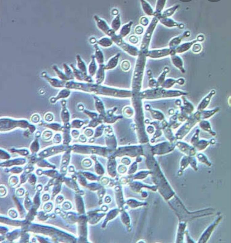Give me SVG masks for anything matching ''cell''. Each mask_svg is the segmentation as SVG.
Instances as JSON below:
<instances>
[{"mask_svg": "<svg viewBox=\"0 0 231 243\" xmlns=\"http://www.w3.org/2000/svg\"><path fill=\"white\" fill-rule=\"evenodd\" d=\"M108 36L111 37L113 42L130 55L134 56H138L139 55L140 50L136 47L125 42L119 35H117L116 34L114 30L112 29Z\"/></svg>", "mask_w": 231, "mask_h": 243, "instance_id": "6da1fadb", "label": "cell"}, {"mask_svg": "<svg viewBox=\"0 0 231 243\" xmlns=\"http://www.w3.org/2000/svg\"><path fill=\"white\" fill-rule=\"evenodd\" d=\"M158 18L154 17L153 18L149 26L147 27L144 33L141 43L140 51L145 54L148 51L151 40L153 34L158 22Z\"/></svg>", "mask_w": 231, "mask_h": 243, "instance_id": "7a4b0ae2", "label": "cell"}, {"mask_svg": "<svg viewBox=\"0 0 231 243\" xmlns=\"http://www.w3.org/2000/svg\"><path fill=\"white\" fill-rule=\"evenodd\" d=\"M1 130L2 131L11 130L17 127L26 128L34 126L29 125V123L25 120L16 121L7 119H1Z\"/></svg>", "mask_w": 231, "mask_h": 243, "instance_id": "3957f363", "label": "cell"}, {"mask_svg": "<svg viewBox=\"0 0 231 243\" xmlns=\"http://www.w3.org/2000/svg\"><path fill=\"white\" fill-rule=\"evenodd\" d=\"M172 50L170 49L148 50L145 54L147 57L153 58H158L166 56L171 54Z\"/></svg>", "mask_w": 231, "mask_h": 243, "instance_id": "277c9868", "label": "cell"}, {"mask_svg": "<svg viewBox=\"0 0 231 243\" xmlns=\"http://www.w3.org/2000/svg\"><path fill=\"white\" fill-rule=\"evenodd\" d=\"M94 18L96 21L98 28L104 33L107 35L111 28H110L106 22L96 15L94 16Z\"/></svg>", "mask_w": 231, "mask_h": 243, "instance_id": "5b68a950", "label": "cell"}, {"mask_svg": "<svg viewBox=\"0 0 231 243\" xmlns=\"http://www.w3.org/2000/svg\"><path fill=\"white\" fill-rule=\"evenodd\" d=\"M133 22L130 21L124 25L121 28L120 32V36L122 38L126 37L130 33Z\"/></svg>", "mask_w": 231, "mask_h": 243, "instance_id": "8992f818", "label": "cell"}, {"mask_svg": "<svg viewBox=\"0 0 231 243\" xmlns=\"http://www.w3.org/2000/svg\"><path fill=\"white\" fill-rule=\"evenodd\" d=\"M140 2L144 13L150 16H153L154 12L149 3L145 0H140Z\"/></svg>", "mask_w": 231, "mask_h": 243, "instance_id": "52a82bcc", "label": "cell"}, {"mask_svg": "<svg viewBox=\"0 0 231 243\" xmlns=\"http://www.w3.org/2000/svg\"><path fill=\"white\" fill-rule=\"evenodd\" d=\"M166 1H158L157 2L156 11L154 12L153 16L158 18L162 16L161 12L165 6Z\"/></svg>", "mask_w": 231, "mask_h": 243, "instance_id": "ba28073f", "label": "cell"}, {"mask_svg": "<svg viewBox=\"0 0 231 243\" xmlns=\"http://www.w3.org/2000/svg\"><path fill=\"white\" fill-rule=\"evenodd\" d=\"M120 56V53H118L113 57L108 62L107 65L104 67L105 69L108 70L115 68L118 64Z\"/></svg>", "mask_w": 231, "mask_h": 243, "instance_id": "9c48e42d", "label": "cell"}, {"mask_svg": "<svg viewBox=\"0 0 231 243\" xmlns=\"http://www.w3.org/2000/svg\"><path fill=\"white\" fill-rule=\"evenodd\" d=\"M94 46L96 50L95 57L99 64H102L104 61L103 53L97 44H95Z\"/></svg>", "mask_w": 231, "mask_h": 243, "instance_id": "30bf717a", "label": "cell"}, {"mask_svg": "<svg viewBox=\"0 0 231 243\" xmlns=\"http://www.w3.org/2000/svg\"><path fill=\"white\" fill-rule=\"evenodd\" d=\"M162 24L169 27H172L178 26L177 23L172 19L167 18H164L161 17L158 18Z\"/></svg>", "mask_w": 231, "mask_h": 243, "instance_id": "8fae6325", "label": "cell"}, {"mask_svg": "<svg viewBox=\"0 0 231 243\" xmlns=\"http://www.w3.org/2000/svg\"><path fill=\"white\" fill-rule=\"evenodd\" d=\"M121 24L120 15V14H117L112 22L111 29L116 32L120 29Z\"/></svg>", "mask_w": 231, "mask_h": 243, "instance_id": "7c38bea8", "label": "cell"}, {"mask_svg": "<svg viewBox=\"0 0 231 243\" xmlns=\"http://www.w3.org/2000/svg\"><path fill=\"white\" fill-rule=\"evenodd\" d=\"M97 44L104 47H109L113 44V42L111 38L104 37L101 38L97 42Z\"/></svg>", "mask_w": 231, "mask_h": 243, "instance_id": "4fadbf2b", "label": "cell"}, {"mask_svg": "<svg viewBox=\"0 0 231 243\" xmlns=\"http://www.w3.org/2000/svg\"><path fill=\"white\" fill-rule=\"evenodd\" d=\"M95 58V56H93L91 62L89 66V72L90 75L92 76L95 75L97 70V66Z\"/></svg>", "mask_w": 231, "mask_h": 243, "instance_id": "5bb4252c", "label": "cell"}, {"mask_svg": "<svg viewBox=\"0 0 231 243\" xmlns=\"http://www.w3.org/2000/svg\"><path fill=\"white\" fill-rule=\"evenodd\" d=\"M178 6H175L164 11L162 14V17L164 18H167L173 15L176 10L178 8Z\"/></svg>", "mask_w": 231, "mask_h": 243, "instance_id": "9a60e30c", "label": "cell"}, {"mask_svg": "<svg viewBox=\"0 0 231 243\" xmlns=\"http://www.w3.org/2000/svg\"><path fill=\"white\" fill-rule=\"evenodd\" d=\"M78 67L85 75L87 74V69L85 63L82 61L79 56H77Z\"/></svg>", "mask_w": 231, "mask_h": 243, "instance_id": "2e32d148", "label": "cell"}, {"mask_svg": "<svg viewBox=\"0 0 231 243\" xmlns=\"http://www.w3.org/2000/svg\"><path fill=\"white\" fill-rule=\"evenodd\" d=\"M31 151L35 153L37 152L39 149V144L37 140H36L32 143L31 146Z\"/></svg>", "mask_w": 231, "mask_h": 243, "instance_id": "e0dca14e", "label": "cell"}, {"mask_svg": "<svg viewBox=\"0 0 231 243\" xmlns=\"http://www.w3.org/2000/svg\"><path fill=\"white\" fill-rule=\"evenodd\" d=\"M51 136V133L47 131L43 133L42 135V139L45 140L47 141L50 139Z\"/></svg>", "mask_w": 231, "mask_h": 243, "instance_id": "ac0fdd59", "label": "cell"}, {"mask_svg": "<svg viewBox=\"0 0 231 243\" xmlns=\"http://www.w3.org/2000/svg\"><path fill=\"white\" fill-rule=\"evenodd\" d=\"M139 23L140 24L143 26H146L149 23L148 19L146 17H142L140 19Z\"/></svg>", "mask_w": 231, "mask_h": 243, "instance_id": "d6986e66", "label": "cell"}, {"mask_svg": "<svg viewBox=\"0 0 231 243\" xmlns=\"http://www.w3.org/2000/svg\"><path fill=\"white\" fill-rule=\"evenodd\" d=\"M144 32V28L141 26H138L135 29V33L138 35L142 34Z\"/></svg>", "mask_w": 231, "mask_h": 243, "instance_id": "ffe728a7", "label": "cell"}, {"mask_svg": "<svg viewBox=\"0 0 231 243\" xmlns=\"http://www.w3.org/2000/svg\"><path fill=\"white\" fill-rule=\"evenodd\" d=\"M129 41L133 44H136L139 41L138 37L134 35H132L129 38Z\"/></svg>", "mask_w": 231, "mask_h": 243, "instance_id": "44dd1931", "label": "cell"}, {"mask_svg": "<svg viewBox=\"0 0 231 243\" xmlns=\"http://www.w3.org/2000/svg\"><path fill=\"white\" fill-rule=\"evenodd\" d=\"M122 67L123 70H127L130 68V64L128 61H124L122 62Z\"/></svg>", "mask_w": 231, "mask_h": 243, "instance_id": "7402d4cb", "label": "cell"}, {"mask_svg": "<svg viewBox=\"0 0 231 243\" xmlns=\"http://www.w3.org/2000/svg\"><path fill=\"white\" fill-rule=\"evenodd\" d=\"M13 152H17L18 153L21 154V155L25 156L28 155L29 153V152L27 150H13Z\"/></svg>", "mask_w": 231, "mask_h": 243, "instance_id": "603a6c76", "label": "cell"}, {"mask_svg": "<svg viewBox=\"0 0 231 243\" xmlns=\"http://www.w3.org/2000/svg\"><path fill=\"white\" fill-rule=\"evenodd\" d=\"M210 1L211 2H217L219 1Z\"/></svg>", "mask_w": 231, "mask_h": 243, "instance_id": "cb8c5ba5", "label": "cell"}, {"mask_svg": "<svg viewBox=\"0 0 231 243\" xmlns=\"http://www.w3.org/2000/svg\"><path fill=\"white\" fill-rule=\"evenodd\" d=\"M182 1V2H189L191 1Z\"/></svg>", "mask_w": 231, "mask_h": 243, "instance_id": "d4e9b609", "label": "cell"}]
</instances>
